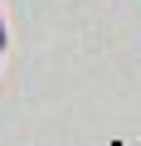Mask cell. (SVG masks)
I'll return each instance as SVG.
<instances>
[{
  "label": "cell",
  "instance_id": "obj_1",
  "mask_svg": "<svg viewBox=\"0 0 141 146\" xmlns=\"http://www.w3.org/2000/svg\"><path fill=\"white\" fill-rule=\"evenodd\" d=\"M0 49H5V25H0Z\"/></svg>",
  "mask_w": 141,
  "mask_h": 146
}]
</instances>
